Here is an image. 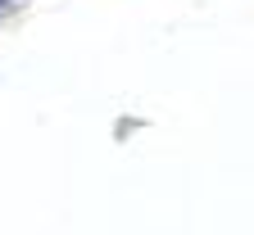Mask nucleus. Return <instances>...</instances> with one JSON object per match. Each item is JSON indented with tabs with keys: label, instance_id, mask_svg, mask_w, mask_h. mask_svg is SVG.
Listing matches in <instances>:
<instances>
[{
	"label": "nucleus",
	"instance_id": "f257e3e1",
	"mask_svg": "<svg viewBox=\"0 0 254 235\" xmlns=\"http://www.w3.org/2000/svg\"><path fill=\"white\" fill-rule=\"evenodd\" d=\"M145 127H150L145 118H132V113H123V118L114 122V141H118V145H127V141H132V136H141V131H145Z\"/></svg>",
	"mask_w": 254,
	"mask_h": 235
},
{
	"label": "nucleus",
	"instance_id": "f03ea898",
	"mask_svg": "<svg viewBox=\"0 0 254 235\" xmlns=\"http://www.w3.org/2000/svg\"><path fill=\"white\" fill-rule=\"evenodd\" d=\"M23 5H27V0H0V23H5V18H14Z\"/></svg>",
	"mask_w": 254,
	"mask_h": 235
}]
</instances>
